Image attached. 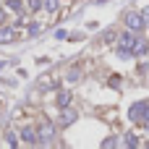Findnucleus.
I'll return each instance as SVG.
<instances>
[{
    "mask_svg": "<svg viewBox=\"0 0 149 149\" xmlns=\"http://www.w3.org/2000/svg\"><path fill=\"white\" fill-rule=\"evenodd\" d=\"M126 144H128V147H139V139H136V134H126Z\"/></svg>",
    "mask_w": 149,
    "mask_h": 149,
    "instance_id": "f8f14e48",
    "label": "nucleus"
},
{
    "mask_svg": "<svg viewBox=\"0 0 149 149\" xmlns=\"http://www.w3.org/2000/svg\"><path fill=\"white\" fill-rule=\"evenodd\" d=\"M134 45H136V34H134V29H131V31H123L120 39H118V55H120V58H128L131 50H134Z\"/></svg>",
    "mask_w": 149,
    "mask_h": 149,
    "instance_id": "f257e3e1",
    "label": "nucleus"
},
{
    "mask_svg": "<svg viewBox=\"0 0 149 149\" xmlns=\"http://www.w3.org/2000/svg\"><path fill=\"white\" fill-rule=\"evenodd\" d=\"M52 136H55V128H52V123H47V120H45V123L39 126V141H42V144H50V141H52Z\"/></svg>",
    "mask_w": 149,
    "mask_h": 149,
    "instance_id": "7ed1b4c3",
    "label": "nucleus"
},
{
    "mask_svg": "<svg viewBox=\"0 0 149 149\" xmlns=\"http://www.w3.org/2000/svg\"><path fill=\"white\" fill-rule=\"evenodd\" d=\"M8 5H10V8H13V10H21V8H24V5H21V3H18V0H8Z\"/></svg>",
    "mask_w": 149,
    "mask_h": 149,
    "instance_id": "2eb2a0df",
    "label": "nucleus"
},
{
    "mask_svg": "<svg viewBox=\"0 0 149 149\" xmlns=\"http://www.w3.org/2000/svg\"><path fill=\"white\" fill-rule=\"evenodd\" d=\"M126 26L134 29V31H141V29L147 26V18H144L139 10H128V13H126Z\"/></svg>",
    "mask_w": 149,
    "mask_h": 149,
    "instance_id": "f03ea898",
    "label": "nucleus"
},
{
    "mask_svg": "<svg viewBox=\"0 0 149 149\" xmlns=\"http://www.w3.org/2000/svg\"><path fill=\"white\" fill-rule=\"evenodd\" d=\"M144 18H147V21H149V8H144Z\"/></svg>",
    "mask_w": 149,
    "mask_h": 149,
    "instance_id": "a211bd4d",
    "label": "nucleus"
},
{
    "mask_svg": "<svg viewBox=\"0 0 149 149\" xmlns=\"http://www.w3.org/2000/svg\"><path fill=\"white\" fill-rule=\"evenodd\" d=\"M149 50V45L144 42V39H136V45H134V50H131V55H139V58H144Z\"/></svg>",
    "mask_w": 149,
    "mask_h": 149,
    "instance_id": "0eeeda50",
    "label": "nucleus"
},
{
    "mask_svg": "<svg viewBox=\"0 0 149 149\" xmlns=\"http://www.w3.org/2000/svg\"><path fill=\"white\" fill-rule=\"evenodd\" d=\"M16 39V29L13 26H0V45H10Z\"/></svg>",
    "mask_w": 149,
    "mask_h": 149,
    "instance_id": "20e7f679",
    "label": "nucleus"
},
{
    "mask_svg": "<svg viewBox=\"0 0 149 149\" xmlns=\"http://www.w3.org/2000/svg\"><path fill=\"white\" fill-rule=\"evenodd\" d=\"M144 107H147V102H136V105H131V110H128V118H131V120H141V115H144Z\"/></svg>",
    "mask_w": 149,
    "mask_h": 149,
    "instance_id": "39448f33",
    "label": "nucleus"
},
{
    "mask_svg": "<svg viewBox=\"0 0 149 149\" xmlns=\"http://www.w3.org/2000/svg\"><path fill=\"white\" fill-rule=\"evenodd\" d=\"M141 120H144V126L149 128V102H147V107H144V115H141Z\"/></svg>",
    "mask_w": 149,
    "mask_h": 149,
    "instance_id": "4468645a",
    "label": "nucleus"
},
{
    "mask_svg": "<svg viewBox=\"0 0 149 149\" xmlns=\"http://www.w3.org/2000/svg\"><path fill=\"white\" fill-rule=\"evenodd\" d=\"M21 136H24L26 144H37V141H39V131H34V128H24Z\"/></svg>",
    "mask_w": 149,
    "mask_h": 149,
    "instance_id": "423d86ee",
    "label": "nucleus"
},
{
    "mask_svg": "<svg viewBox=\"0 0 149 149\" xmlns=\"http://www.w3.org/2000/svg\"><path fill=\"white\" fill-rule=\"evenodd\" d=\"M26 8H29V10H42V8H45V3H42V0H29V3H26Z\"/></svg>",
    "mask_w": 149,
    "mask_h": 149,
    "instance_id": "9b49d317",
    "label": "nucleus"
},
{
    "mask_svg": "<svg viewBox=\"0 0 149 149\" xmlns=\"http://www.w3.org/2000/svg\"><path fill=\"white\" fill-rule=\"evenodd\" d=\"M58 105L60 107H68L71 105V92H58Z\"/></svg>",
    "mask_w": 149,
    "mask_h": 149,
    "instance_id": "1a4fd4ad",
    "label": "nucleus"
},
{
    "mask_svg": "<svg viewBox=\"0 0 149 149\" xmlns=\"http://www.w3.org/2000/svg\"><path fill=\"white\" fill-rule=\"evenodd\" d=\"M115 144H118L115 139H105V141H102V147H115Z\"/></svg>",
    "mask_w": 149,
    "mask_h": 149,
    "instance_id": "dca6fc26",
    "label": "nucleus"
},
{
    "mask_svg": "<svg viewBox=\"0 0 149 149\" xmlns=\"http://www.w3.org/2000/svg\"><path fill=\"white\" fill-rule=\"evenodd\" d=\"M58 5H60V0H45V10H47V13H55Z\"/></svg>",
    "mask_w": 149,
    "mask_h": 149,
    "instance_id": "9d476101",
    "label": "nucleus"
},
{
    "mask_svg": "<svg viewBox=\"0 0 149 149\" xmlns=\"http://www.w3.org/2000/svg\"><path fill=\"white\" fill-rule=\"evenodd\" d=\"M39 31H42V26H39V24H31V26H29V37H37Z\"/></svg>",
    "mask_w": 149,
    "mask_h": 149,
    "instance_id": "ddd939ff",
    "label": "nucleus"
},
{
    "mask_svg": "<svg viewBox=\"0 0 149 149\" xmlns=\"http://www.w3.org/2000/svg\"><path fill=\"white\" fill-rule=\"evenodd\" d=\"M76 120V113L73 110H63V115H60V126H71Z\"/></svg>",
    "mask_w": 149,
    "mask_h": 149,
    "instance_id": "6e6552de",
    "label": "nucleus"
},
{
    "mask_svg": "<svg viewBox=\"0 0 149 149\" xmlns=\"http://www.w3.org/2000/svg\"><path fill=\"white\" fill-rule=\"evenodd\" d=\"M5 21V10H3V5H0V24Z\"/></svg>",
    "mask_w": 149,
    "mask_h": 149,
    "instance_id": "f3484780",
    "label": "nucleus"
}]
</instances>
